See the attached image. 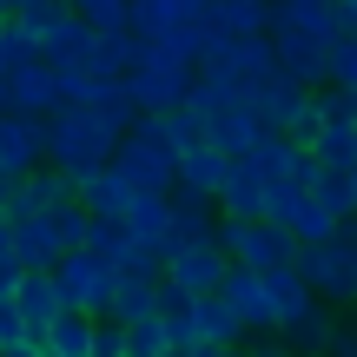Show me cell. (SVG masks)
<instances>
[{"label":"cell","instance_id":"4dcf8cb0","mask_svg":"<svg viewBox=\"0 0 357 357\" xmlns=\"http://www.w3.org/2000/svg\"><path fill=\"white\" fill-rule=\"evenodd\" d=\"M311 159H318V172L351 178V172H357V132H351V126H324L318 146H311Z\"/></svg>","mask_w":357,"mask_h":357},{"label":"cell","instance_id":"4fadbf2b","mask_svg":"<svg viewBox=\"0 0 357 357\" xmlns=\"http://www.w3.org/2000/svg\"><path fill=\"white\" fill-rule=\"evenodd\" d=\"M252 166H258V178H265V185H311V178H318V159H311L305 146L278 139V132H265V139H258Z\"/></svg>","mask_w":357,"mask_h":357},{"label":"cell","instance_id":"5bb4252c","mask_svg":"<svg viewBox=\"0 0 357 357\" xmlns=\"http://www.w3.org/2000/svg\"><path fill=\"white\" fill-rule=\"evenodd\" d=\"M265 178H258L252 159H231L225 185H218V218H231V225H252V218H265Z\"/></svg>","mask_w":357,"mask_h":357},{"label":"cell","instance_id":"ee69618b","mask_svg":"<svg viewBox=\"0 0 357 357\" xmlns=\"http://www.w3.org/2000/svg\"><path fill=\"white\" fill-rule=\"evenodd\" d=\"M331 357H357V324H344V331H337V344H331Z\"/></svg>","mask_w":357,"mask_h":357},{"label":"cell","instance_id":"f35d334b","mask_svg":"<svg viewBox=\"0 0 357 357\" xmlns=\"http://www.w3.org/2000/svg\"><path fill=\"white\" fill-rule=\"evenodd\" d=\"M192 305H199L192 291H178V284L159 278V324H185V318H192Z\"/></svg>","mask_w":357,"mask_h":357},{"label":"cell","instance_id":"74e56055","mask_svg":"<svg viewBox=\"0 0 357 357\" xmlns=\"http://www.w3.org/2000/svg\"><path fill=\"white\" fill-rule=\"evenodd\" d=\"M86 225H93V218H86V205H66V212H53V231H60V245H66V252H79V245H86Z\"/></svg>","mask_w":357,"mask_h":357},{"label":"cell","instance_id":"277c9868","mask_svg":"<svg viewBox=\"0 0 357 357\" xmlns=\"http://www.w3.org/2000/svg\"><path fill=\"white\" fill-rule=\"evenodd\" d=\"M331 33H305V26H278L271 33V53H278V73L305 93H324L331 86Z\"/></svg>","mask_w":357,"mask_h":357},{"label":"cell","instance_id":"f907efd6","mask_svg":"<svg viewBox=\"0 0 357 357\" xmlns=\"http://www.w3.org/2000/svg\"><path fill=\"white\" fill-rule=\"evenodd\" d=\"M0 86H7V73H0Z\"/></svg>","mask_w":357,"mask_h":357},{"label":"cell","instance_id":"60d3db41","mask_svg":"<svg viewBox=\"0 0 357 357\" xmlns=\"http://www.w3.org/2000/svg\"><path fill=\"white\" fill-rule=\"evenodd\" d=\"M93 357H126V331H119V324H100V337H93Z\"/></svg>","mask_w":357,"mask_h":357},{"label":"cell","instance_id":"f1b7e54d","mask_svg":"<svg viewBox=\"0 0 357 357\" xmlns=\"http://www.w3.org/2000/svg\"><path fill=\"white\" fill-rule=\"evenodd\" d=\"M93 337H100V324L79 318V311H66V318L53 324L40 344H47V357H93Z\"/></svg>","mask_w":357,"mask_h":357},{"label":"cell","instance_id":"cb8c5ba5","mask_svg":"<svg viewBox=\"0 0 357 357\" xmlns=\"http://www.w3.org/2000/svg\"><path fill=\"white\" fill-rule=\"evenodd\" d=\"M205 139H212L225 159H252V153H258V139H265V126H258L252 106H231V113H218L212 126H205Z\"/></svg>","mask_w":357,"mask_h":357},{"label":"cell","instance_id":"8fae6325","mask_svg":"<svg viewBox=\"0 0 357 357\" xmlns=\"http://www.w3.org/2000/svg\"><path fill=\"white\" fill-rule=\"evenodd\" d=\"M205 33L212 40H265L271 0H205Z\"/></svg>","mask_w":357,"mask_h":357},{"label":"cell","instance_id":"484cf974","mask_svg":"<svg viewBox=\"0 0 357 357\" xmlns=\"http://www.w3.org/2000/svg\"><path fill=\"white\" fill-rule=\"evenodd\" d=\"M265 305H271V331H284V324H291L298 311H311L318 298L298 278V265H284V271H265Z\"/></svg>","mask_w":357,"mask_h":357},{"label":"cell","instance_id":"7dc6e473","mask_svg":"<svg viewBox=\"0 0 357 357\" xmlns=\"http://www.w3.org/2000/svg\"><path fill=\"white\" fill-rule=\"evenodd\" d=\"M0 252H13V218L0 212Z\"/></svg>","mask_w":357,"mask_h":357},{"label":"cell","instance_id":"8992f818","mask_svg":"<svg viewBox=\"0 0 357 357\" xmlns=\"http://www.w3.org/2000/svg\"><path fill=\"white\" fill-rule=\"evenodd\" d=\"M113 172L126 178L132 192H153V199H166L178 185V159L159 153V146H146V139H119L113 146Z\"/></svg>","mask_w":357,"mask_h":357},{"label":"cell","instance_id":"d4e9b609","mask_svg":"<svg viewBox=\"0 0 357 357\" xmlns=\"http://www.w3.org/2000/svg\"><path fill=\"white\" fill-rule=\"evenodd\" d=\"M245 100H252V93H245L231 73H199V79H192V100H185V113L199 119V126H212L218 113H231V106H245Z\"/></svg>","mask_w":357,"mask_h":357},{"label":"cell","instance_id":"7bdbcfd3","mask_svg":"<svg viewBox=\"0 0 357 357\" xmlns=\"http://www.w3.org/2000/svg\"><path fill=\"white\" fill-rule=\"evenodd\" d=\"M20 278H26V271H20V258H13V252H0V298H13V291H20Z\"/></svg>","mask_w":357,"mask_h":357},{"label":"cell","instance_id":"7a4b0ae2","mask_svg":"<svg viewBox=\"0 0 357 357\" xmlns=\"http://www.w3.org/2000/svg\"><path fill=\"white\" fill-rule=\"evenodd\" d=\"M298 278L318 305H357V218H344L324 245H298Z\"/></svg>","mask_w":357,"mask_h":357},{"label":"cell","instance_id":"ffe728a7","mask_svg":"<svg viewBox=\"0 0 357 357\" xmlns=\"http://www.w3.org/2000/svg\"><path fill=\"white\" fill-rule=\"evenodd\" d=\"M218 298L245 318V331H271V305H265V278H258V271H238V265H231L225 284H218ZM271 337H278V331H271Z\"/></svg>","mask_w":357,"mask_h":357},{"label":"cell","instance_id":"9a60e30c","mask_svg":"<svg viewBox=\"0 0 357 357\" xmlns=\"http://www.w3.org/2000/svg\"><path fill=\"white\" fill-rule=\"evenodd\" d=\"M337 331H344V324H337V311H331V305H311V311H298V318L278 331V344L291 351V357H331Z\"/></svg>","mask_w":357,"mask_h":357},{"label":"cell","instance_id":"2e32d148","mask_svg":"<svg viewBox=\"0 0 357 357\" xmlns=\"http://www.w3.org/2000/svg\"><path fill=\"white\" fill-rule=\"evenodd\" d=\"M199 20H205V0H132V33L139 40H166Z\"/></svg>","mask_w":357,"mask_h":357},{"label":"cell","instance_id":"d6986e66","mask_svg":"<svg viewBox=\"0 0 357 357\" xmlns=\"http://www.w3.org/2000/svg\"><path fill=\"white\" fill-rule=\"evenodd\" d=\"M7 113H20V119H40V126H47V119L60 113V79H53L47 66H33V73L7 79Z\"/></svg>","mask_w":357,"mask_h":357},{"label":"cell","instance_id":"7c38bea8","mask_svg":"<svg viewBox=\"0 0 357 357\" xmlns=\"http://www.w3.org/2000/svg\"><path fill=\"white\" fill-rule=\"evenodd\" d=\"M13 311L26 318V337L40 344V337L66 318V298H60V284H53V271H26L20 291H13Z\"/></svg>","mask_w":357,"mask_h":357},{"label":"cell","instance_id":"b9f144b4","mask_svg":"<svg viewBox=\"0 0 357 357\" xmlns=\"http://www.w3.org/2000/svg\"><path fill=\"white\" fill-rule=\"evenodd\" d=\"M331 20H337V40H357V0H331Z\"/></svg>","mask_w":357,"mask_h":357},{"label":"cell","instance_id":"ba28073f","mask_svg":"<svg viewBox=\"0 0 357 357\" xmlns=\"http://www.w3.org/2000/svg\"><path fill=\"white\" fill-rule=\"evenodd\" d=\"M40 166H47V126L7 113V119H0V178L20 185V178H33Z\"/></svg>","mask_w":357,"mask_h":357},{"label":"cell","instance_id":"d6a6232c","mask_svg":"<svg viewBox=\"0 0 357 357\" xmlns=\"http://www.w3.org/2000/svg\"><path fill=\"white\" fill-rule=\"evenodd\" d=\"M311 205H324V212L337 218V225H344V218H357V199H351V178H337V172H318L311 178Z\"/></svg>","mask_w":357,"mask_h":357},{"label":"cell","instance_id":"8d00e7d4","mask_svg":"<svg viewBox=\"0 0 357 357\" xmlns=\"http://www.w3.org/2000/svg\"><path fill=\"white\" fill-rule=\"evenodd\" d=\"M331 86L357 93V40H337V47H331Z\"/></svg>","mask_w":357,"mask_h":357},{"label":"cell","instance_id":"681fc988","mask_svg":"<svg viewBox=\"0 0 357 357\" xmlns=\"http://www.w3.org/2000/svg\"><path fill=\"white\" fill-rule=\"evenodd\" d=\"M351 199H357V172H351Z\"/></svg>","mask_w":357,"mask_h":357},{"label":"cell","instance_id":"f6af8a7d","mask_svg":"<svg viewBox=\"0 0 357 357\" xmlns=\"http://www.w3.org/2000/svg\"><path fill=\"white\" fill-rule=\"evenodd\" d=\"M245 357H291V351H284V344H271V337H265V344H245Z\"/></svg>","mask_w":357,"mask_h":357},{"label":"cell","instance_id":"ab89813d","mask_svg":"<svg viewBox=\"0 0 357 357\" xmlns=\"http://www.w3.org/2000/svg\"><path fill=\"white\" fill-rule=\"evenodd\" d=\"M13 344H33V337H26V318L13 311V298H0V351H13Z\"/></svg>","mask_w":357,"mask_h":357},{"label":"cell","instance_id":"83f0119b","mask_svg":"<svg viewBox=\"0 0 357 357\" xmlns=\"http://www.w3.org/2000/svg\"><path fill=\"white\" fill-rule=\"evenodd\" d=\"M66 20H73V7H66V0H13V26H20L33 47H40V40H53Z\"/></svg>","mask_w":357,"mask_h":357},{"label":"cell","instance_id":"ac0fdd59","mask_svg":"<svg viewBox=\"0 0 357 357\" xmlns=\"http://www.w3.org/2000/svg\"><path fill=\"white\" fill-rule=\"evenodd\" d=\"M225 172H231V159L218 153L212 139H199V146H185V153H178V192H199V199H212V205H218V185H225Z\"/></svg>","mask_w":357,"mask_h":357},{"label":"cell","instance_id":"4316f807","mask_svg":"<svg viewBox=\"0 0 357 357\" xmlns=\"http://www.w3.org/2000/svg\"><path fill=\"white\" fill-rule=\"evenodd\" d=\"M146 318H159V284H146V278H119V291H113V318H106V324L132 331V324H146Z\"/></svg>","mask_w":357,"mask_h":357},{"label":"cell","instance_id":"52a82bcc","mask_svg":"<svg viewBox=\"0 0 357 357\" xmlns=\"http://www.w3.org/2000/svg\"><path fill=\"white\" fill-rule=\"evenodd\" d=\"M66 205H79V185H73L66 172L40 166L33 178H20V185H13L7 218H13V225H26V218H53V212H66Z\"/></svg>","mask_w":357,"mask_h":357},{"label":"cell","instance_id":"5b68a950","mask_svg":"<svg viewBox=\"0 0 357 357\" xmlns=\"http://www.w3.org/2000/svg\"><path fill=\"white\" fill-rule=\"evenodd\" d=\"M192 79H199V73H185V66L146 60V66H132V73H126V100L139 106V113H185Z\"/></svg>","mask_w":357,"mask_h":357},{"label":"cell","instance_id":"6da1fadb","mask_svg":"<svg viewBox=\"0 0 357 357\" xmlns=\"http://www.w3.org/2000/svg\"><path fill=\"white\" fill-rule=\"evenodd\" d=\"M113 132L93 119V106H60V113L47 119V166L66 172L73 185H86V178H100L113 166Z\"/></svg>","mask_w":357,"mask_h":357},{"label":"cell","instance_id":"9c48e42d","mask_svg":"<svg viewBox=\"0 0 357 357\" xmlns=\"http://www.w3.org/2000/svg\"><path fill=\"white\" fill-rule=\"evenodd\" d=\"M225 271H231V258L218 252V238L212 245H185V252L166 258V284H178V291H192V298H212L218 284H225Z\"/></svg>","mask_w":357,"mask_h":357},{"label":"cell","instance_id":"c3c4849f","mask_svg":"<svg viewBox=\"0 0 357 357\" xmlns=\"http://www.w3.org/2000/svg\"><path fill=\"white\" fill-rule=\"evenodd\" d=\"M218 357H245V344H238V351H218Z\"/></svg>","mask_w":357,"mask_h":357},{"label":"cell","instance_id":"bcb514c9","mask_svg":"<svg viewBox=\"0 0 357 357\" xmlns=\"http://www.w3.org/2000/svg\"><path fill=\"white\" fill-rule=\"evenodd\" d=\"M0 357H47V344H13V351H0Z\"/></svg>","mask_w":357,"mask_h":357},{"label":"cell","instance_id":"7402d4cb","mask_svg":"<svg viewBox=\"0 0 357 357\" xmlns=\"http://www.w3.org/2000/svg\"><path fill=\"white\" fill-rule=\"evenodd\" d=\"M13 258H20V271H60L66 245H60V231H53V218H26V225H13Z\"/></svg>","mask_w":357,"mask_h":357},{"label":"cell","instance_id":"3957f363","mask_svg":"<svg viewBox=\"0 0 357 357\" xmlns=\"http://www.w3.org/2000/svg\"><path fill=\"white\" fill-rule=\"evenodd\" d=\"M53 284H60L66 311H79V318H93V324L113 318V291H119V278H113V265H100L93 252H66L60 271H53Z\"/></svg>","mask_w":357,"mask_h":357},{"label":"cell","instance_id":"1f68e13d","mask_svg":"<svg viewBox=\"0 0 357 357\" xmlns=\"http://www.w3.org/2000/svg\"><path fill=\"white\" fill-rule=\"evenodd\" d=\"M79 20L93 26V40L132 33V0H79Z\"/></svg>","mask_w":357,"mask_h":357},{"label":"cell","instance_id":"30bf717a","mask_svg":"<svg viewBox=\"0 0 357 357\" xmlns=\"http://www.w3.org/2000/svg\"><path fill=\"white\" fill-rule=\"evenodd\" d=\"M245 106L258 113V126H265V132H278V139H284V132H291L298 119L311 113V93H305V86H291L284 73H271L265 86H252V100H245Z\"/></svg>","mask_w":357,"mask_h":357},{"label":"cell","instance_id":"44dd1931","mask_svg":"<svg viewBox=\"0 0 357 357\" xmlns=\"http://www.w3.org/2000/svg\"><path fill=\"white\" fill-rule=\"evenodd\" d=\"M126 231H132V245H146V252H159V265H166V252H172V192H166V199H153V192H139V205H132Z\"/></svg>","mask_w":357,"mask_h":357},{"label":"cell","instance_id":"e0dca14e","mask_svg":"<svg viewBox=\"0 0 357 357\" xmlns=\"http://www.w3.org/2000/svg\"><path fill=\"white\" fill-rule=\"evenodd\" d=\"M79 205H86V218H100V225H126L132 205H139V192L106 166L100 178H86V185H79Z\"/></svg>","mask_w":357,"mask_h":357},{"label":"cell","instance_id":"f546056e","mask_svg":"<svg viewBox=\"0 0 357 357\" xmlns=\"http://www.w3.org/2000/svg\"><path fill=\"white\" fill-rule=\"evenodd\" d=\"M93 119H100L113 139H126V132L139 126V106L126 100V79H106V86H100V100H93Z\"/></svg>","mask_w":357,"mask_h":357},{"label":"cell","instance_id":"603a6c76","mask_svg":"<svg viewBox=\"0 0 357 357\" xmlns=\"http://www.w3.org/2000/svg\"><path fill=\"white\" fill-rule=\"evenodd\" d=\"M192 331H199V344L205 351H238V337H245V318L238 311L225 305V298H199V305H192Z\"/></svg>","mask_w":357,"mask_h":357},{"label":"cell","instance_id":"836d02e7","mask_svg":"<svg viewBox=\"0 0 357 357\" xmlns=\"http://www.w3.org/2000/svg\"><path fill=\"white\" fill-rule=\"evenodd\" d=\"M33 66H40V47L20 33V26H0V73L20 79V73H33Z\"/></svg>","mask_w":357,"mask_h":357},{"label":"cell","instance_id":"d590c367","mask_svg":"<svg viewBox=\"0 0 357 357\" xmlns=\"http://www.w3.org/2000/svg\"><path fill=\"white\" fill-rule=\"evenodd\" d=\"M331 231H337V218L324 212V205H311V192H305V212H298L291 238H298V245H324V238H331Z\"/></svg>","mask_w":357,"mask_h":357},{"label":"cell","instance_id":"e575fe53","mask_svg":"<svg viewBox=\"0 0 357 357\" xmlns=\"http://www.w3.org/2000/svg\"><path fill=\"white\" fill-rule=\"evenodd\" d=\"M298 212H305V185H271V192H265V225L291 231Z\"/></svg>","mask_w":357,"mask_h":357}]
</instances>
